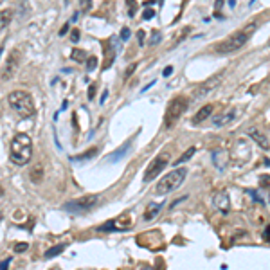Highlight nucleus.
<instances>
[{"mask_svg": "<svg viewBox=\"0 0 270 270\" xmlns=\"http://www.w3.org/2000/svg\"><path fill=\"white\" fill-rule=\"evenodd\" d=\"M256 27H258V23H247V25L243 27V29H239V31L232 33L231 36H227V38L224 40V42L216 43L214 50L220 54H231V52H236V50L241 49L245 43L249 42V38L252 36V33L256 31Z\"/></svg>", "mask_w": 270, "mask_h": 270, "instance_id": "obj_1", "label": "nucleus"}, {"mask_svg": "<svg viewBox=\"0 0 270 270\" xmlns=\"http://www.w3.org/2000/svg\"><path fill=\"white\" fill-rule=\"evenodd\" d=\"M33 157V141L27 133H16L9 146V158L16 166H25Z\"/></svg>", "mask_w": 270, "mask_h": 270, "instance_id": "obj_2", "label": "nucleus"}, {"mask_svg": "<svg viewBox=\"0 0 270 270\" xmlns=\"http://www.w3.org/2000/svg\"><path fill=\"white\" fill-rule=\"evenodd\" d=\"M8 103L23 119H29L36 114L35 101H33L31 94L25 92V90H15V92L8 94Z\"/></svg>", "mask_w": 270, "mask_h": 270, "instance_id": "obj_3", "label": "nucleus"}, {"mask_svg": "<svg viewBox=\"0 0 270 270\" xmlns=\"http://www.w3.org/2000/svg\"><path fill=\"white\" fill-rule=\"evenodd\" d=\"M185 177H187V170L185 168H177V170L166 173L160 180L157 182V187H155V193L157 195H168L173 193L175 189H178L184 184Z\"/></svg>", "mask_w": 270, "mask_h": 270, "instance_id": "obj_4", "label": "nucleus"}, {"mask_svg": "<svg viewBox=\"0 0 270 270\" xmlns=\"http://www.w3.org/2000/svg\"><path fill=\"white\" fill-rule=\"evenodd\" d=\"M187 106H189L187 97H185V96H175L173 99L168 103V106H166V114H164V124H166L168 128L173 126V124L177 123V121L185 114Z\"/></svg>", "mask_w": 270, "mask_h": 270, "instance_id": "obj_5", "label": "nucleus"}, {"mask_svg": "<svg viewBox=\"0 0 270 270\" xmlns=\"http://www.w3.org/2000/svg\"><path fill=\"white\" fill-rule=\"evenodd\" d=\"M170 160H171V153L170 151H160V153L157 155V157L151 160V164L146 168V171H144V178L143 180L144 182H150V180H153L157 175H160L162 171H164V168L170 164Z\"/></svg>", "mask_w": 270, "mask_h": 270, "instance_id": "obj_6", "label": "nucleus"}, {"mask_svg": "<svg viewBox=\"0 0 270 270\" xmlns=\"http://www.w3.org/2000/svg\"><path fill=\"white\" fill-rule=\"evenodd\" d=\"M97 200H99V197H97V195H85V197L67 202V204H65V211H69V212L89 211V209H92L94 205L97 204Z\"/></svg>", "mask_w": 270, "mask_h": 270, "instance_id": "obj_7", "label": "nucleus"}, {"mask_svg": "<svg viewBox=\"0 0 270 270\" xmlns=\"http://www.w3.org/2000/svg\"><path fill=\"white\" fill-rule=\"evenodd\" d=\"M222 83V72L220 74H214L212 77H209L207 81H204L202 85H198L197 89L193 90V97L195 99H200V97L207 96V94H211L214 89H218V85Z\"/></svg>", "mask_w": 270, "mask_h": 270, "instance_id": "obj_8", "label": "nucleus"}, {"mask_svg": "<svg viewBox=\"0 0 270 270\" xmlns=\"http://www.w3.org/2000/svg\"><path fill=\"white\" fill-rule=\"evenodd\" d=\"M212 205H214L218 211L229 212V209H231V200H229V193H227V191H224V189L216 191V193L212 195Z\"/></svg>", "mask_w": 270, "mask_h": 270, "instance_id": "obj_9", "label": "nucleus"}, {"mask_svg": "<svg viewBox=\"0 0 270 270\" xmlns=\"http://www.w3.org/2000/svg\"><path fill=\"white\" fill-rule=\"evenodd\" d=\"M212 157V164H214L218 170H224L225 166H227V160H229V153L224 150V148H220V150H214L211 153Z\"/></svg>", "mask_w": 270, "mask_h": 270, "instance_id": "obj_10", "label": "nucleus"}, {"mask_svg": "<svg viewBox=\"0 0 270 270\" xmlns=\"http://www.w3.org/2000/svg\"><path fill=\"white\" fill-rule=\"evenodd\" d=\"M236 114H238V110H236V108H231L229 112L212 117V124H214V126H225V124H229V123H232V121H234Z\"/></svg>", "mask_w": 270, "mask_h": 270, "instance_id": "obj_11", "label": "nucleus"}, {"mask_svg": "<svg viewBox=\"0 0 270 270\" xmlns=\"http://www.w3.org/2000/svg\"><path fill=\"white\" fill-rule=\"evenodd\" d=\"M249 137H251V139L254 141L258 146L265 148V150H268V148H270L268 139H266L265 135H263V131H259L258 128H251V130H249Z\"/></svg>", "mask_w": 270, "mask_h": 270, "instance_id": "obj_12", "label": "nucleus"}, {"mask_svg": "<svg viewBox=\"0 0 270 270\" xmlns=\"http://www.w3.org/2000/svg\"><path fill=\"white\" fill-rule=\"evenodd\" d=\"M212 114V104H204V106L200 108L197 112V116L193 117V124H200L204 123L205 119H207L209 116Z\"/></svg>", "mask_w": 270, "mask_h": 270, "instance_id": "obj_13", "label": "nucleus"}, {"mask_svg": "<svg viewBox=\"0 0 270 270\" xmlns=\"http://www.w3.org/2000/svg\"><path fill=\"white\" fill-rule=\"evenodd\" d=\"M130 150H131L130 143H126V144H124V146L117 148V150L114 151V153H110V155H108V158H106V160H110V162H117V160H121V158H123L124 155H126Z\"/></svg>", "mask_w": 270, "mask_h": 270, "instance_id": "obj_14", "label": "nucleus"}, {"mask_svg": "<svg viewBox=\"0 0 270 270\" xmlns=\"http://www.w3.org/2000/svg\"><path fill=\"white\" fill-rule=\"evenodd\" d=\"M16 56H18V52H16V50H13L11 56H9V60H8V67H6V69H4V77H11L13 69H15L16 63H18V60H15Z\"/></svg>", "mask_w": 270, "mask_h": 270, "instance_id": "obj_15", "label": "nucleus"}, {"mask_svg": "<svg viewBox=\"0 0 270 270\" xmlns=\"http://www.w3.org/2000/svg\"><path fill=\"white\" fill-rule=\"evenodd\" d=\"M67 247H69V245H67V243H60V245H54V247H52V249H49V251H47V252H45V254H43V256H45L47 259H50V258H56V256H60V254H62V252L65 251Z\"/></svg>", "mask_w": 270, "mask_h": 270, "instance_id": "obj_16", "label": "nucleus"}, {"mask_svg": "<svg viewBox=\"0 0 270 270\" xmlns=\"http://www.w3.org/2000/svg\"><path fill=\"white\" fill-rule=\"evenodd\" d=\"M195 151H197V148H195V146H191L189 150H185L184 153H182L180 157H178V160H175V164H177V166H180L182 162H187L189 158H191V157L195 155Z\"/></svg>", "mask_w": 270, "mask_h": 270, "instance_id": "obj_17", "label": "nucleus"}, {"mask_svg": "<svg viewBox=\"0 0 270 270\" xmlns=\"http://www.w3.org/2000/svg\"><path fill=\"white\" fill-rule=\"evenodd\" d=\"M160 209H162V204H157L153 209L150 207V209H148V211H146V214H144V220H151V218H153V216L157 214V212L160 211Z\"/></svg>", "mask_w": 270, "mask_h": 270, "instance_id": "obj_18", "label": "nucleus"}, {"mask_svg": "<svg viewBox=\"0 0 270 270\" xmlns=\"http://www.w3.org/2000/svg\"><path fill=\"white\" fill-rule=\"evenodd\" d=\"M97 148L96 150H90V151H87V153H83V155H77V157H70V160H85V158H90V157H94V155L97 153Z\"/></svg>", "mask_w": 270, "mask_h": 270, "instance_id": "obj_19", "label": "nucleus"}, {"mask_svg": "<svg viewBox=\"0 0 270 270\" xmlns=\"http://www.w3.org/2000/svg\"><path fill=\"white\" fill-rule=\"evenodd\" d=\"M104 231H117V227H116V224L114 222H106V224H103V225H99L97 227V232H104Z\"/></svg>", "mask_w": 270, "mask_h": 270, "instance_id": "obj_20", "label": "nucleus"}, {"mask_svg": "<svg viewBox=\"0 0 270 270\" xmlns=\"http://www.w3.org/2000/svg\"><path fill=\"white\" fill-rule=\"evenodd\" d=\"M97 63H99V60H97L96 56H89V60H87V70L92 72V70L97 67Z\"/></svg>", "mask_w": 270, "mask_h": 270, "instance_id": "obj_21", "label": "nucleus"}, {"mask_svg": "<svg viewBox=\"0 0 270 270\" xmlns=\"http://www.w3.org/2000/svg\"><path fill=\"white\" fill-rule=\"evenodd\" d=\"M247 195H251V197H252V200H256V202H258V204L265 205V200H263V198L259 197V195H258V191H256V189H247Z\"/></svg>", "mask_w": 270, "mask_h": 270, "instance_id": "obj_22", "label": "nucleus"}, {"mask_svg": "<svg viewBox=\"0 0 270 270\" xmlns=\"http://www.w3.org/2000/svg\"><path fill=\"white\" fill-rule=\"evenodd\" d=\"M72 58H74V62H85L83 58H87V54L83 52V50H77V49H74V52H72ZM89 60V58H87Z\"/></svg>", "mask_w": 270, "mask_h": 270, "instance_id": "obj_23", "label": "nucleus"}, {"mask_svg": "<svg viewBox=\"0 0 270 270\" xmlns=\"http://www.w3.org/2000/svg\"><path fill=\"white\" fill-rule=\"evenodd\" d=\"M9 20H11V11H2V29H6Z\"/></svg>", "mask_w": 270, "mask_h": 270, "instance_id": "obj_24", "label": "nucleus"}, {"mask_svg": "<svg viewBox=\"0 0 270 270\" xmlns=\"http://www.w3.org/2000/svg\"><path fill=\"white\" fill-rule=\"evenodd\" d=\"M160 38H162L160 31H153V35H151V38H150V43L151 45H157V43L160 42Z\"/></svg>", "mask_w": 270, "mask_h": 270, "instance_id": "obj_25", "label": "nucleus"}, {"mask_svg": "<svg viewBox=\"0 0 270 270\" xmlns=\"http://www.w3.org/2000/svg\"><path fill=\"white\" fill-rule=\"evenodd\" d=\"M259 184H261V187H266L270 191V175H266V177L259 178Z\"/></svg>", "mask_w": 270, "mask_h": 270, "instance_id": "obj_26", "label": "nucleus"}, {"mask_svg": "<svg viewBox=\"0 0 270 270\" xmlns=\"http://www.w3.org/2000/svg\"><path fill=\"white\" fill-rule=\"evenodd\" d=\"M119 38L123 40V42H126V40L130 38V29H128V27H123V31H121Z\"/></svg>", "mask_w": 270, "mask_h": 270, "instance_id": "obj_27", "label": "nucleus"}, {"mask_svg": "<svg viewBox=\"0 0 270 270\" xmlns=\"http://www.w3.org/2000/svg\"><path fill=\"white\" fill-rule=\"evenodd\" d=\"M135 69H137V63H131V65L126 69V74H124V79H128V77H130L131 74H133V70H135Z\"/></svg>", "mask_w": 270, "mask_h": 270, "instance_id": "obj_28", "label": "nucleus"}, {"mask_svg": "<svg viewBox=\"0 0 270 270\" xmlns=\"http://www.w3.org/2000/svg\"><path fill=\"white\" fill-rule=\"evenodd\" d=\"M27 243H16V247H15V252H25L27 251Z\"/></svg>", "mask_w": 270, "mask_h": 270, "instance_id": "obj_29", "label": "nucleus"}, {"mask_svg": "<svg viewBox=\"0 0 270 270\" xmlns=\"http://www.w3.org/2000/svg\"><path fill=\"white\" fill-rule=\"evenodd\" d=\"M153 16H155V11H153V9H146V11L143 13V18H144V20H150V18H153Z\"/></svg>", "mask_w": 270, "mask_h": 270, "instance_id": "obj_30", "label": "nucleus"}, {"mask_svg": "<svg viewBox=\"0 0 270 270\" xmlns=\"http://www.w3.org/2000/svg\"><path fill=\"white\" fill-rule=\"evenodd\" d=\"M263 239L270 243V224L266 225V227H265V231H263Z\"/></svg>", "mask_w": 270, "mask_h": 270, "instance_id": "obj_31", "label": "nucleus"}, {"mask_svg": "<svg viewBox=\"0 0 270 270\" xmlns=\"http://www.w3.org/2000/svg\"><path fill=\"white\" fill-rule=\"evenodd\" d=\"M13 259L11 258H6L4 261H2V270H9V265H11Z\"/></svg>", "mask_w": 270, "mask_h": 270, "instance_id": "obj_32", "label": "nucleus"}, {"mask_svg": "<svg viewBox=\"0 0 270 270\" xmlns=\"http://www.w3.org/2000/svg\"><path fill=\"white\" fill-rule=\"evenodd\" d=\"M171 72H173V67H166V69L162 70V76L168 77V76H171Z\"/></svg>", "mask_w": 270, "mask_h": 270, "instance_id": "obj_33", "label": "nucleus"}, {"mask_svg": "<svg viewBox=\"0 0 270 270\" xmlns=\"http://www.w3.org/2000/svg\"><path fill=\"white\" fill-rule=\"evenodd\" d=\"M94 92H96V87L90 85L89 87V99H92V97H94Z\"/></svg>", "mask_w": 270, "mask_h": 270, "instance_id": "obj_34", "label": "nucleus"}, {"mask_svg": "<svg viewBox=\"0 0 270 270\" xmlns=\"http://www.w3.org/2000/svg\"><path fill=\"white\" fill-rule=\"evenodd\" d=\"M137 38H139L141 45H143V43H144V31H139V33H137Z\"/></svg>", "mask_w": 270, "mask_h": 270, "instance_id": "obj_35", "label": "nucleus"}, {"mask_svg": "<svg viewBox=\"0 0 270 270\" xmlns=\"http://www.w3.org/2000/svg\"><path fill=\"white\" fill-rule=\"evenodd\" d=\"M70 38H72V42H77V40H79V31H74Z\"/></svg>", "mask_w": 270, "mask_h": 270, "instance_id": "obj_36", "label": "nucleus"}, {"mask_svg": "<svg viewBox=\"0 0 270 270\" xmlns=\"http://www.w3.org/2000/svg\"><path fill=\"white\" fill-rule=\"evenodd\" d=\"M65 33H69V25H67V23L62 27V31H60V36H63V35H65Z\"/></svg>", "mask_w": 270, "mask_h": 270, "instance_id": "obj_37", "label": "nucleus"}, {"mask_svg": "<svg viewBox=\"0 0 270 270\" xmlns=\"http://www.w3.org/2000/svg\"><path fill=\"white\" fill-rule=\"evenodd\" d=\"M106 97H108V90H104L103 96H101V103H104V101H106Z\"/></svg>", "mask_w": 270, "mask_h": 270, "instance_id": "obj_38", "label": "nucleus"}, {"mask_svg": "<svg viewBox=\"0 0 270 270\" xmlns=\"http://www.w3.org/2000/svg\"><path fill=\"white\" fill-rule=\"evenodd\" d=\"M265 166L270 168V158H265Z\"/></svg>", "mask_w": 270, "mask_h": 270, "instance_id": "obj_39", "label": "nucleus"}, {"mask_svg": "<svg viewBox=\"0 0 270 270\" xmlns=\"http://www.w3.org/2000/svg\"><path fill=\"white\" fill-rule=\"evenodd\" d=\"M141 270H151L150 266H141Z\"/></svg>", "mask_w": 270, "mask_h": 270, "instance_id": "obj_40", "label": "nucleus"}, {"mask_svg": "<svg viewBox=\"0 0 270 270\" xmlns=\"http://www.w3.org/2000/svg\"><path fill=\"white\" fill-rule=\"evenodd\" d=\"M268 200H270V193H268Z\"/></svg>", "mask_w": 270, "mask_h": 270, "instance_id": "obj_41", "label": "nucleus"}]
</instances>
